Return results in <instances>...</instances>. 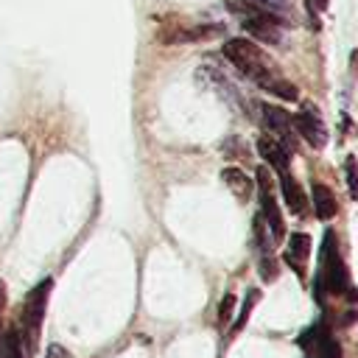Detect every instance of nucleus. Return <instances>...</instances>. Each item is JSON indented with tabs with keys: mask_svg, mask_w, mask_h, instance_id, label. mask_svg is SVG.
Masks as SVG:
<instances>
[{
	"mask_svg": "<svg viewBox=\"0 0 358 358\" xmlns=\"http://www.w3.org/2000/svg\"><path fill=\"white\" fill-rule=\"evenodd\" d=\"M257 154L268 162V168L271 171H277V173H288V165H291V154L277 143V140H271V137H260L257 140Z\"/></svg>",
	"mask_w": 358,
	"mask_h": 358,
	"instance_id": "obj_10",
	"label": "nucleus"
},
{
	"mask_svg": "<svg viewBox=\"0 0 358 358\" xmlns=\"http://www.w3.org/2000/svg\"><path fill=\"white\" fill-rule=\"evenodd\" d=\"M3 313H6V285L0 282V336H3Z\"/></svg>",
	"mask_w": 358,
	"mask_h": 358,
	"instance_id": "obj_21",
	"label": "nucleus"
},
{
	"mask_svg": "<svg viewBox=\"0 0 358 358\" xmlns=\"http://www.w3.org/2000/svg\"><path fill=\"white\" fill-rule=\"evenodd\" d=\"M291 120H294L296 137H302L310 148H324V143H327V126H324V120H322V115H319L316 106H305Z\"/></svg>",
	"mask_w": 358,
	"mask_h": 358,
	"instance_id": "obj_8",
	"label": "nucleus"
},
{
	"mask_svg": "<svg viewBox=\"0 0 358 358\" xmlns=\"http://www.w3.org/2000/svg\"><path fill=\"white\" fill-rule=\"evenodd\" d=\"M257 196H260V218L271 235V243H280L285 238V221L280 213V204L271 196V185H268V171L257 168Z\"/></svg>",
	"mask_w": 358,
	"mask_h": 358,
	"instance_id": "obj_7",
	"label": "nucleus"
},
{
	"mask_svg": "<svg viewBox=\"0 0 358 358\" xmlns=\"http://www.w3.org/2000/svg\"><path fill=\"white\" fill-rule=\"evenodd\" d=\"M243 3H249L260 11H268V14H274L285 22H294V3L291 0H243Z\"/></svg>",
	"mask_w": 358,
	"mask_h": 358,
	"instance_id": "obj_14",
	"label": "nucleus"
},
{
	"mask_svg": "<svg viewBox=\"0 0 358 358\" xmlns=\"http://www.w3.org/2000/svg\"><path fill=\"white\" fill-rule=\"evenodd\" d=\"M50 288H53V280L45 277L39 285H34L25 296V305H22V316H20V341H22V350L28 355L36 352L39 347V333H42V322H45V310H48V296H50Z\"/></svg>",
	"mask_w": 358,
	"mask_h": 358,
	"instance_id": "obj_3",
	"label": "nucleus"
},
{
	"mask_svg": "<svg viewBox=\"0 0 358 358\" xmlns=\"http://www.w3.org/2000/svg\"><path fill=\"white\" fill-rule=\"evenodd\" d=\"M310 199H313V213L319 221H330L336 213H338V204H336V196L327 185L322 182H313L310 185Z\"/></svg>",
	"mask_w": 358,
	"mask_h": 358,
	"instance_id": "obj_12",
	"label": "nucleus"
},
{
	"mask_svg": "<svg viewBox=\"0 0 358 358\" xmlns=\"http://www.w3.org/2000/svg\"><path fill=\"white\" fill-rule=\"evenodd\" d=\"M257 299H260V291H257V288H249V294H246V299H243V308H241V316H238L235 324L229 327V336H238V333L246 327V322H249V316H252Z\"/></svg>",
	"mask_w": 358,
	"mask_h": 358,
	"instance_id": "obj_15",
	"label": "nucleus"
},
{
	"mask_svg": "<svg viewBox=\"0 0 358 358\" xmlns=\"http://www.w3.org/2000/svg\"><path fill=\"white\" fill-rule=\"evenodd\" d=\"M221 179H224V185H227L241 201L249 199V193H252V179H246V173H243L241 168H224V171H221Z\"/></svg>",
	"mask_w": 358,
	"mask_h": 358,
	"instance_id": "obj_13",
	"label": "nucleus"
},
{
	"mask_svg": "<svg viewBox=\"0 0 358 358\" xmlns=\"http://www.w3.org/2000/svg\"><path fill=\"white\" fill-rule=\"evenodd\" d=\"M344 182H347L350 199L358 201V159L352 154H347V159H344Z\"/></svg>",
	"mask_w": 358,
	"mask_h": 358,
	"instance_id": "obj_17",
	"label": "nucleus"
},
{
	"mask_svg": "<svg viewBox=\"0 0 358 358\" xmlns=\"http://www.w3.org/2000/svg\"><path fill=\"white\" fill-rule=\"evenodd\" d=\"M257 109H260V123L266 129V137L277 140L288 154L296 151V140L299 137H296V129H294L291 115L282 106H277V103H260Z\"/></svg>",
	"mask_w": 358,
	"mask_h": 358,
	"instance_id": "obj_6",
	"label": "nucleus"
},
{
	"mask_svg": "<svg viewBox=\"0 0 358 358\" xmlns=\"http://www.w3.org/2000/svg\"><path fill=\"white\" fill-rule=\"evenodd\" d=\"M327 0H308V17H310V28H319V14L327 11Z\"/></svg>",
	"mask_w": 358,
	"mask_h": 358,
	"instance_id": "obj_19",
	"label": "nucleus"
},
{
	"mask_svg": "<svg viewBox=\"0 0 358 358\" xmlns=\"http://www.w3.org/2000/svg\"><path fill=\"white\" fill-rule=\"evenodd\" d=\"M229 11L238 14L241 28L246 34H252L255 39L268 42V45H280L282 42V28L291 25V22H285V20H280V17L268 14V11H260V8L249 6V3H243V0H229Z\"/></svg>",
	"mask_w": 358,
	"mask_h": 358,
	"instance_id": "obj_4",
	"label": "nucleus"
},
{
	"mask_svg": "<svg viewBox=\"0 0 358 358\" xmlns=\"http://www.w3.org/2000/svg\"><path fill=\"white\" fill-rule=\"evenodd\" d=\"M0 358H22V341L17 330H6L0 336Z\"/></svg>",
	"mask_w": 358,
	"mask_h": 358,
	"instance_id": "obj_16",
	"label": "nucleus"
},
{
	"mask_svg": "<svg viewBox=\"0 0 358 358\" xmlns=\"http://www.w3.org/2000/svg\"><path fill=\"white\" fill-rule=\"evenodd\" d=\"M350 288H352V282H350L347 263L341 260L338 241H336L333 229H327L324 241H322V249H319V271H316V280H313V294H316L319 302H324V294L347 296Z\"/></svg>",
	"mask_w": 358,
	"mask_h": 358,
	"instance_id": "obj_2",
	"label": "nucleus"
},
{
	"mask_svg": "<svg viewBox=\"0 0 358 358\" xmlns=\"http://www.w3.org/2000/svg\"><path fill=\"white\" fill-rule=\"evenodd\" d=\"M280 190H282V201L291 210V215H305L308 213V196L291 173H280Z\"/></svg>",
	"mask_w": 358,
	"mask_h": 358,
	"instance_id": "obj_11",
	"label": "nucleus"
},
{
	"mask_svg": "<svg viewBox=\"0 0 358 358\" xmlns=\"http://www.w3.org/2000/svg\"><path fill=\"white\" fill-rule=\"evenodd\" d=\"M308 257H310V238H308L305 232H294V235L288 238V246H285L282 260L296 271V277H305Z\"/></svg>",
	"mask_w": 358,
	"mask_h": 358,
	"instance_id": "obj_9",
	"label": "nucleus"
},
{
	"mask_svg": "<svg viewBox=\"0 0 358 358\" xmlns=\"http://www.w3.org/2000/svg\"><path fill=\"white\" fill-rule=\"evenodd\" d=\"M221 50L238 67V73L246 76L249 81H255L260 90H266V92H271V95H277L282 101H296L299 98L296 87L277 70V64L252 39H241V36L238 39H227L221 45Z\"/></svg>",
	"mask_w": 358,
	"mask_h": 358,
	"instance_id": "obj_1",
	"label": "nucleus"
},
{
	"mask_svg": "<svg viewBox=\"0 0 358 358\" xmlns=\"http://www.w3.org/2000/svg\"><path fill=\"white\" fill-rule=\"evenodd\" d=\"M232 310H235V296L232 294H224L221 305H218V324H229L232 322Z\"/></svg>",
	"mask_w": 358,
	"mask_h": 358,
	"instance_id": "obj_18",
	"label": "nucleus"
},
{
	"mask_svg": "<svg viewBox=\"0 0 358 358\" xmlns=\"http://www.w3.org/2000/svg\"><path fill=\"white\" fill-rule=\"evenodd\" d=\"M224 31V25L218 22H187L179 17H165L159 22L157 39L162 45H185V42H199V39H210L218 36Z\"/></svg>",
	"mask_w": 358,
	"mask_h": 358,
	"instance_id": "obj_5",
	"label": "nucleus"
},
{
	"mask_svg": "<svg viewBox=\"0 0 358 358\" xmlns=\"http://www.w3.org/2000/svg\"><path fill=\"white\" fill-rule=\"evenodd\" d=\"M48 358H70V352H67L64 347H59V344H50V350H48Z\"/></svg>",
	"mask_w": 358,
	"mask_h": 358,
	"instance_id": "obj_20",
	"label": "nucleus"
}]
</instances>
